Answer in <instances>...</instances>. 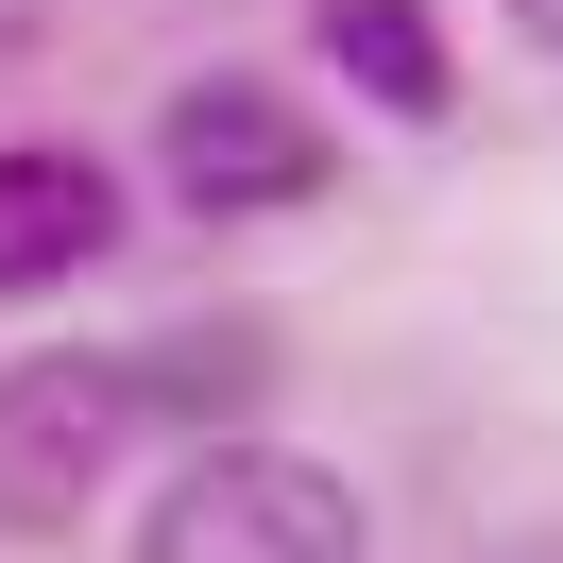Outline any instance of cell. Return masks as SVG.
<instances>
[{
	"label": "cell",
	"mask_w": 563,
	"mask_h": 563,
	"mask_svg": "<svg viewBox=\"0 0 563 563\" xmlns=\"http://www.w3.org/2000/svg\"><path fill=\"white\" fill-rule=\"evenodd\" d=\"M137 444H154V376H137V342L0 358V529H18V547H35V529H69Z\"/></svg>",
	"instance_id": "obj_1"
},
{
	"label": "cell",
	"mask_w": 563,
	"mask_h": 563,
	"mask_svg": "<svg viewBox=\"0 0 563 563\" xmlns=\"http://www.w3.org/2000/svg\"><path fill=\"white\" fill-rule=\"evenodd\" d=\"M358 547H376L358 478L290 461V444H188L154 529H137V563H358Z\"/></svg>",
	"instance_id": "obj_2"
},
{
	"label": "cell",
	"mask_w": 563,
	"mask_h": 563,
	"mask_svg": "<svg viewBox=\"0 0 563 563\" xmlns=\"http://www.w3.org/2000/svg\"><path fill=\"white\" fill-rule=\"evenodd\" d=\"M154 172H172L188 222H274V206L324 188V120L290 103V86H256V69H206V86H172V120H154Z\"/></svg>",
	"instance_id": "obj_3"
},
{
	"label": "cell",
	"mask_w": 563,
	"mask_h": 563,
	"mask_svg": "<svg viewBox=\"0 0 563 563\" xmlns=\"http://www.w3.org/2000/svg\"><path fill=\"white\" fill-rule=\"evenodd\" d=\"M103 240H120V172L103 154H69V137L0 154V290H69Z\"/></svg>",
	"instance_id": "obj_4"
},
{
	"label": "cell",
	"mask_w": 563,
	"mask_h": 563,
	"mask_svg": "<svg viewBox=\"0 0 563 563\" xmlns=\"http://www.w3.org/2000/svg\"><path fill=\"white\" fill-rule=\"evenodd\" d=\"M308 35H324V69H342L358 103L444 120V18H427V0H308Z\"/></svg>",
	"instance_id": "obj_5"
},
{
	"label": "cell",
	"mask_w": 563,
	"mask_h": 563,
	"mask_svg": "<svg viewBox=\"0 0 563 563\" xmlns=\"http://www.w3.org/2000/svg\"><path fill=\"white\" fill-rule=\"evenodd\" d=\"M137 376H154V427L222 444V427L274 393V324H172V342H137Z\"/></svg>",
	"instance_id": "obj_6"
},
{
	"label": "cell",
	"mask_w": 563,
	"mask_h": 563,
	"mask_svg": "<svg viewBox=\"0 0 563 563\" xmlns=\"http://www.w3.org/2000/svg\"><path fill=\"white\" fill-rule=\"evenodd\" d=\"M52 35V0H0V69H18V52H35Z\"/></svg>",
	"instance_id": "obj_7"
},
{
	"label": "cell",
	"mask_w": 563,
	"mask_h": 563,
	"mask_svg": "<svg viewBox=\"0 0 563 563\" xmlns=\"http://www.w3.org/2000/svg\"><path fill=\"white\" fill-rule=\"evenodd\" d=\"M512 35H547V52H563V0H512Z\"/></svg>",
	"instance_id": "obj_8"
}]
</instances>
